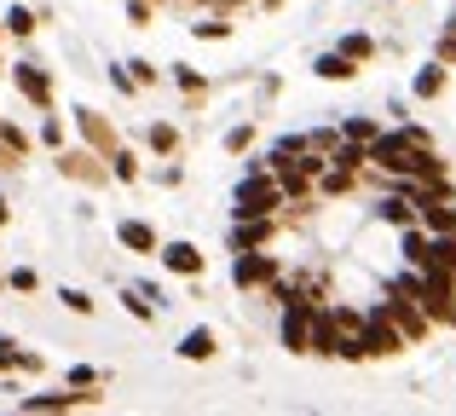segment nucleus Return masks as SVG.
Segmentation results:
<instances>
[{"mask_svg": "<svg viewBox=\"0 0 456 416\" xmlns=\"http://www.w3.org/2000/svg\"><path fill=\"white\" fill-rule=\"evenodd\" d=\"M179 353H185V359H208L214 353V330H191V336L179 341Z\"/></svg>", "mask_w": 456, "mask_h": 416, "instance_id": "f8f14e48", "label": "nucleus"}, {"mask_svg": "<svg viewBox=\"0 0 456 416\" xmlns=\"http://www.w3.org/2000/svg\"><path fill=\"white\" fill-rule=\"evenodd\" d=\"M122 243L139 249V255H151V249H156V232H151L145 220H122Z\"/></svg>", "mask_w": 456, "mask_h": 416, "instance_id": "9b49d317", "label": "nucleus"}, {"mask_svg": "<svg viewBox=\"0 0 456 416\" xmlns=\"http://www.w3.org/2000/svg\"><path fill=\"white\" fill-rule=\"evenodd\" d=\"M248 139H255V127H232V134H225V151H248Z\"/></svg>", "mask_w": 456, "mask_h": 416, "instance_id": "aec40b11", "label": "nucleus"}, {"mask_svg": "<svg viewBox=\"0 0 456 416\" xmlns=\"http://www.w3.org/2000/svg\"><path fill=\"white\" fill-rule=\"evenodd\" d=\"M151 145L156 151H174V127H151Z\"/></svg>", "mask_w": 456, "mask_h": 416, "instance_id": "b1692460", "label": "nucleus"}, {"mask_svg": "<svg viewBox=\"0 0 456 416\" xmlns=\"http://www.w3.org/2000/svg\"><path fill=\"white\" fill-rule=\"evenodd\" d=\"M127 313H134V318H151V301H145V295L134 290V295H127Z\"/></svg>", "mask_w": 456, "mask_h": 416, "instance_id": "393cba45", "label": "nucleus"}, {"mask_svg": "<svg viewBox=\"0 0 456 416\" xmlns=\"http://www.w3.org/2000/svg\"><path fill=\"white\" fill-rule=\"evenodd\" d=\"M370 162H381L387 174H422V180H439V162H434V151H428L422 127L376 134V139H370Z\"/></svg>", "mask_w": 456, "mask_h": 416, "instance_id": "f257e3e1", "label": "nucleus"}, {"mask_svg": "<svg viewBox=\"0 0 456 416\" xmlns=\"http://www.w3.org/2000/svg\"><path fill=\"white\" fill-rule=\"evenodd\" d=\"M0 29H6V23H0Z\"/></svg>", "mask_w": 456, "mask_h": 416, "instance_id": "bb28decb", "label": "nucleus"}, {"mask_svg": "<svg viewBox=\"0 0 456 416\" xmlns=\"http://www.w3.org/2000/svg\"><path fill=\"white\" fill-rule=\"evenodd\" d=\"M346 139H358V145H370V139H376V127H370V122H346Z\"/></svg>", "mask_w": 456, "mask_h": 416, "instance_id": "412c9836", "label": "nucleus"}, {"mask_svg": "<svg viewBox=\"0 0 456 416\" xmlns=\"http://www.w3.org/2000/svg\"><path fill=\"white\" fill-rule=\"evenodd\" d=\"M162 266H167V272H185V278H197V272H202L197 243H167V249H162Z\"/></svg>", "mask_w": 456, "mask_h": 416, "instance_id": "0eeeda50", "label": "nucleus"}, {"mask_svg": "<svg viewBox=\"0 0 456 416\" xmlns=\"http://www.w3.org/2000/svg\"><path fill=\"white\" fill-rule=\"evenodd\" d=\"M387 318L404 330V336H422V330H428V313L416 306V295L399 290V283H393V295H387Z\"/></svg>", "mask_w": 456, "mask_h": 416, "instance_id": "39448f33", "label": "nucleus"}, {"mask_svg": "<svg viewBox=\"0 0 456 416\" xmlns=\"http://www.w3.org/2000/svg\"><path fill=\"white\" fill-rule=\"evenodd\" d=\"M283 347H289V353H306L312 347V306L295 301V295L283 301Z\"/></svg>", "mask_w": 456, "mask_h": 416, "instance_id": "20e7f679", "label": "nucleus"}, {"mask_svg": "<svg viewBox=\"0 0 456 416\" xmlns=\"http://www.w3.org/2000/svg\"><path fill=\"white\" fill-rule=\"evenodd\" d=\"M341 53L358 64V58H370V41H364V35H346V41H341Z\"/></svg>", "mask_w": 456, "mask_h": 416, "instance_id": "a211bd4d", "label": "nucleus"}, {"mask_svg": "<svg viewBox=\"0 0 456 416\" xmlns=\"http://www.w3.org/2000/svg\"><path fill=\"white\" fill-rule=\"evenodd\" d=\"M134 174H139V162H134V157H122V151H116V180H134Z\"/></svg>", "mask_w": 456, "mask_h": 416, "instance_id": "5701e85b", "label": "nucleus"}, {"mask_svg": "<svg viewBox=\"0 0 456 416\" xmlns=\"http://www.w3.org/2000/svg\"><path fill=\"white\" fill-rule=\"evenodd\" d=\"M266 232H272L266 214H260V220H243V225L232 232V249H260V243H266Z\"/></svg>", "mask_w": 456, "mask_h": 416, "instance_id": "1a4fd4ad", "label": "nucleus"}, {"mask_svg": "<svg viewBox=\"0 0 456 416\" xmlns=\"http://www.w3.org/2000/svg\"><path fill=\"white\" fill-rule=\"evenodd\" d=\"M64 306H69V313H93V301L81 290H64Z\"/></svg>", "mask_w": 456, "mask_h": 416, "instance_id": "4be33fe9", "label": "nucleus"}, {"mask_svg": "<svg viewBox=\"0 0 456 416\" xmlns=\"http://www.w3.org/2000/svg\"><path fill=\"white\" fill-rule=\"evenodd\" d=\"M12 76H18V93H23V99H35V104H46V99H53V87H46V76H41V69H12Z\"/></svg>", "mask_w": 456, "mask_h": 416, "instance_id": "6e6552de", "label": "nucleus"}, {"mask_svg": "<svg viewBox=\"0 0 456 416\" xmlns=\"http://www.w3.org/2000/svg\"><path fill=\"white\" fill-rule=\"evenodd\" d=\"M81 394H35V399H23V411H64V405H76Z\"/></svg>", "mask_w": 456, "mask_h": 416, "instance_id": "ddd939ff", "label": "nucleus"}, {"mask_svg": "<svg viewBox=\"0 0 456 416\" xmlns=\"http://www.w3.org/2000/svg\"><path fill=\"white\" fill-rule=\"evenodd\" d=\"M439 87H445V69H439V64H434V69H422V76H416V93H422V99H434Z\"/></svg>", "mask_w": 456, "mask_h": 416, "instance_id": "dca6fc26", "label": "nucleus"}, {"mask_svg": "<svg viewBox=\"0 0 456 416\" xmlns=\"http://www.w3.org/2000/svg\"><path fill=\"white\" fill-rule=\"evenodd\" d=\"M6 29H12V35H29V29H35V12H29V6L6 12Z\"/></svg>", "mask_w": 456, "mask_h": 416, "instance_id": "f3484780", "label": "nucleus"}, {"mask_svg": "<svg viewBox=\"0 0 456 416\" xmlns=\"http://www.w3.org/2000/svg\"><path fill=\"white\" fill-rule=\"evenodd\" d=\"M237 290H255V283H272V260L255 255V249H237V266H232Z\"/></svg>", "mask_w": 456, "mask_h": 416, "instance_id": "423d86ee", "label": "nucleus"}, {"mask_svg": "<svg viewBox=\"0 0 456 416\" xmlns=\"http://www.w3.org/2000/svg\"><path fill=\"white\" fill-rule=\"evenodd\" d=\"M318 76H323V81H353L358 69H353V58H346V53H323V58H318Z\"/></svg>", "mask_w": 456, "mask_h": 416, "instance_id": "9d476101", "label": "nucleus"}, {"mask_svg": "<svg viewBox=\"0 0 456 416\" xmlns=\"http://www.w3.org/2000/svg\"><path fill=\"white\" fill-rule=\"evenodd\" d=\"M283 203V185L278 180H266V174H248L243 185H237V220H260V214H272Z\"/></svg>", "mask_w": 456, "mask_h": 416, "instance_id": "f03ea898", "label": "nucleus"}, {"mask_svg": "<svg viewBox=\"0 0 456 416\" xmlns=\"http://www.w3.org/2000/svg\"><path fill=\"white\" fill-rule=\"evenodd\" d=\"M81 127H87V139H93V145H110V134H104V122H99V116H81Z\"/></svg>", "mask_w": 456, "mask_h": 416, "instance_id": "6ab92c4d", "label": "nucleus"}, {"mask_svg": "<svg viewBox=\"0 0 456 416\" xmlns=\"http://www.w3.org/2000/svg\"><path fill=\"white\" fill-rule=\"evenodd\" d=\"M18 359H23V353L12 347V341H0V371H12V364H18Z\"/></svg>", "mask_w": 456, "mask_h": 416, "instance_id": "a878e982", "label": "nucleus"}, {"mask_svg": "<svg viewBox=\"0 0 456 416\" xmlns=\"http://www.w3.org/2000/svg\"><path fill=\"white\" fill-rule=\"evenodd\" d=\"M358 347H364V359H370V353H381V359H387V353L404 347V330L387 318V306H381V313H370V318H358Z\"/></svg>", "mask_w": 456, "mask_h": 416, "instance_id": "7ed1b4c3", "label": "nucleus"}, {"mask_svg": "<svg viewBox=\"0 0 456 416\" xmlns=\"http://www.w3.org/2000/svg\"><path fill=\"white\" fill-rule=\"evenodd\" d=\"M404 260H411L416 272L428 266V237H422V232H404Z\"/></svg>", "mask_w": 456, "mask_h": 416, "instance_id": "4468645a", "label": "nucleus"}, {"mask_svg": "<svg viewBox=\"0 0 456 416\" xmlns=\"http://www.w3.org/2000/svg\"><path fill=\"white\" fill-rule=\"evenodd\" d=\"M381 220L387 225H411V197H387V203H381Z\"/></svg>", "mask_w": 456, "mask_h": 416, "instance_id": "2eb2a0df", "label": "nucleus"}]
</instances>
